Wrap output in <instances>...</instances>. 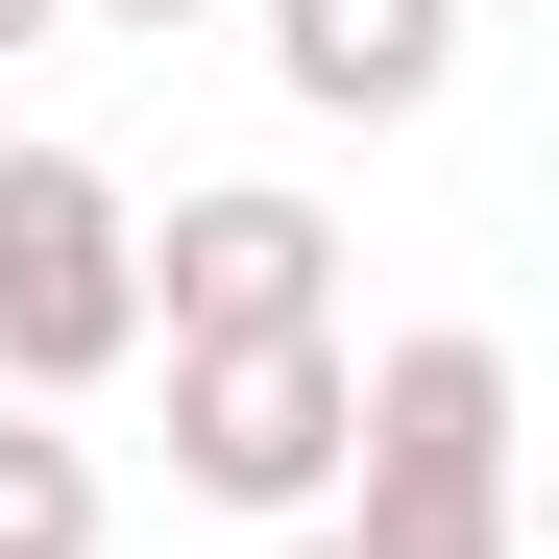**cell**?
Segmentation results:
<instances>
[{
	"label": "cell",
	"mask_w": 559,
	"mask_h": 559,
	"mask_svg": "<svg viewBox=\"0 0 559 559\" xmlns=\"http://www.w3.org/2000/svg\"><path fill=\"white\" fill-rule=\"evenodd\" d=\"M341 462H365V511L341 559H511V341H390V365H341Z\"/></svg>",
	"instance_id": "1"
},
{
	"label": "cell",
	"mask_w": 559,
	"mask_h": 559,
	"mask_svg": "<svg viewBox=\"0 0 559 559\" xmlns=\"http://www.w3.org/2000/svg\"><path fill=\"white\" fill-rule=\"evenodd\" d=\"M0 559H98V462L49 414H0Z\"/></svg>",
	"instance_id": "6"
},
{
	"label": "cell",
	"mask_w": 559,
	"mask_h": 559,
	"mask_svg": "<svg viewBox=\"0 0 559 559\" xmlns=\"http://www.w3.org/2000/svg\"><path fill=\"white\" fill-rule=\"evenodd\" d=\"M267 73H293L317 122H414L462 73V0H267Z\"/></svg>",
	"instance_id": "5"
},
{
	"label": "cell",
	"mask_w": 559,
	"mask_h": 559,
	"mask_svg": "<svg viewBox=\"0 0 559 559\" xmlns=\"http://www.w3.org/2000/svg\"><path fill=\"white\" fill-rule=\"evenodd\" d=\"M98 365H146V219L122 170L0 146V414H73Z\"/></svg>",
	"instance_id": "2"
},
{
	"label": "cell",
	"mask_w": 559,
	"mask_h": 559,
	"mask_svg": "<svg viewBox=\"0 0 559 559\" xmlns=\"http://www.w3.org/2000/svg\"><path fill=\"white\" fill-rule=\"evenodd\" d=\"M146 341H341V219L317 195H170V243H146Z\"/></svg>",
	"instance_id": "4"
},
{
	"label": "cell",
	"mask_w": 559,
	"mask_h": 559,
	"mask_svg": "<svg viewBox=\"0 0 559 559\" xmlns=\"http://www.w3.org/2000/svg\"><path fill=\"white\" fill-rule=\"evenodd\" d=\"M267 559H341V511H293V535H267Z\"/></svg>",
	"instance_id": "8"
},
{
	"label": "cell",
	"mask_w": 559,
	"mask_h": 559,
	"mask_svg": "<svg viewBox=\"0 0 559 559\" xmlns=\"http://www.w3.org/2000/svg\"><path fill=\"white\" fill-rule=\"evenodd\" d=\"M170 487L293 535L341 487V341H170Z\"/></svg>",
	"instance_id": "3"
},
{
	"label": "cell",
	"mask_w": 559,
	"mask_h": 559,
	"mask_svg": "<svg viewBox=\"0 0 559 559\" xmlns=\"http://www.w3.org/2000/svg\"><path fill=\"white\" fill-rule=\"evenodd\" d=\"M49 25H73V0H0V49H49Z\"/></svg>",
	"instance_id": "7"
},
{
	"label": "cell",
	"mask_w": 559,
	"mask_h": 559,
	"mask_svg": "<svg viewBox=\"0 0 559 559\" xmlns=\"http://www.w3.org/2000/svg\"><path fill=\"white\" fill-rule=\"evenodd\" d=\"M98 25H195V0H98Z\"/></svg>",
	"instance_id": "9"
}]
</instances>
